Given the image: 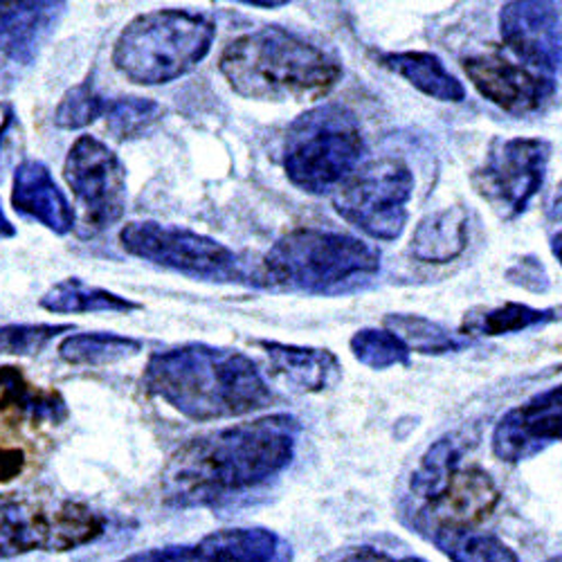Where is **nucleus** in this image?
Listing matches in <instances>:
<instances>
[{
    "label": "nucleus",
    "mask_w": 562,
    "mask_h": 562,
    "mask_svg": "<svg viewBox=\"0 0 562 562\" xmlns=\"http://www.w3.org/2000/svg\"><path fill=\"white\" fill-rule=\"evenodd\" d=\"M553 322H562V306H553Z\"/></svg>",
    "instance_id": "nucleus-41"
},
{
    "label": "nucleus",
    "mask_w": 562,
    "mask_h": 562,
    "mask_svg": "<svg viewBox=\"0 0 562 562\" xmlns=\"http://www.w3.org/2000/svg\"><path fill=\"white\" fill-rule=\"evenodd\" d=\"M297 435V418L272 414L194 437L169 457L160 477L162 499L199 508L257 488L291 463Z\"/></svg>",
    "instance_id": "nucleus-1"
},
{
    "label": "nucleus",
    "mask_w": 562,
    "mask_h": 562,
    "mask_svg": "<svg viewBox=\"0 0 562 562\" xmlns=\"http://www.w3.org/2000/svg\"><path fill=\"white\" fill-rule=\"evenodd\" d=\"M72 331V324H5L0 326V353L38 356L55 338Z\"/></svg>",
    "instance_id": "nucleus-32"
},
{
    "label": "nucleus",
    "mask_w": 562,
    "mask_h": 562,
    "mask_svg": "<svg viewBox=\"0 0 562 562\" xmlns=\"http://www.w3.org/2000/svg\"><path fill=\"white\" fill-rule=\"evenodd\" d=\"M385 324L390 331L398 336L409 351L426 353V356H439L448 351H459L461 345L439 326L430 317L424 315H407V313H394L385 317Z\"/></svg>",
    "instance_id": "nucleus-27"
},
{
    "label": "nucleus",
    "mask_w": 562,
    "mask_h": 562,
    "mask_svg": "<svg viewBox=\"0 0 562 562\" xmlns=\"http://www.w3.org/2000/svg\"><path fill=\"white\" fill-rule=\"evenodd\" d=\"M38 306L59 313V315H75V313H133L143 308L139 302L122 297L113 291L90 286L79 277L61 279L59 284L48 289L38 300Z\"/></svg>",
    "instance_id": "nucleus-23"
},
{
    "label": "nucleus",
    "mask_w": 562,
    "mask_h": 562,
    "mask_svg": "<svg viewBox=\"0 0 562 562\" xmlns=\"http://www.w3.org/2000/svg\"><path fill=\"white\" fill-rule=\"evenodd\" d=\"M216 25L190 10L135 16L117 36L113 66L137 86H162L192 72L212 50Z\"/></svg>",
    "instance_id": "nucleus-5"
},
{
    "label": "nucleus",
    "mask_w": 562,
    "mask_h": 562,
    "mask_svg": "<svg viewBox=\"0 0 562 562\" xmlns=\"http://www.w3.org/2000/svg\"><path fill=\"white\" fill-rule=\"evenodd\" d=\"M106 102L109 100H104L98 92L95 83H92V77H88L81 83L66 90V95L61 98L55 111V124L66 131L86 128L92 122L104 117Z\"/></svg>",
    "instance_id": "nucleus-31"
},
{
    "label": "nucleus",
    "mask_w": 562,
    "mask_h": 562,
    "mask_svg": "<svg viewBox=\"0 0 562 562\" xmlns=\"http://www.w3.org/2000/svg\"><path fill=\"white\" fill-rule=\"evenodd\" d=\"M143 385L199 424L246 416L272 403V392L252 358L203 342L156 351L145 367Z\"/></svg>",
    "instance_id": "nucleus-2"
},
{
    "label": "nucleus",
    "mask_w": 562,
    "mask_h": 562,
    "mask_svg": "<svg viewBox=\"0 0 562 562\" xmlns=\"http://www.w3.org/2000/svg\"><path fill=\"white\" fill-rule=\"evenodd\" d=\"M468 246V214L463 207L435 212L418 223L409 252L424 263H448Z\"/></svg>",
    "instance_id": "nucleus-21"
},
{
    "label": "nucleus",
    "mask_w": 562,
    "mask_h": 562,
    "mask_svg": "<svg viewBox=\"0 0 562 562\" xmlns=\"http://www.w3.org/2000/svg\"><path fill=\"white\" fill-rule=\"evenodd\" d=\"M499 491L482 468H454L439 493L426 502V513L435 527L473 529L495 510Z\"/></svg>",
    "instance_id": "nucleus-15"
},
{
    "label": "nucleus",
    "mask_w": 562,
    "mask_h": 562,
    "mask_svg": "<svg viewBox=\"0 0 562 562\" xmlns=\"http://www.w3.org/2000/svg\"><path fill=\"white\" fill-rule=\"evenodd\" d=\"M551 562H562V558H555V560H551Z\"/></svg>",
    "instance_id": "nucleus-43"
},
{
    "label": "nucleus",
    "mask_w": 562,
    "mask_h": 562,
    "mask_svg": "<svg viewBox=\"0 0 562 562\" xmlns=\"http://www.w3.org/2000/svg\"><path fill=\"white\" fill-rule=\"evenodd\" d=\"M218 70L234 92L261 102H311L326 98L342 68L311 41L268 25L225 45Z\"/></svg>",
    "instance_id": "nucleus-3"
},
{
    "label": "nucleus",
    "mask_w": 562,
    "mask_h": 562,
    "mask_svg": "<svg viewBox=\"0 0 562 562\" xmlns=\"http://www.w3.org/2000/svg\"><path fill=\"white\" fill-rule=\"evenodd\" d=\"M120 244L131 257L192 279L218 281V284L246 279L239 257L227 246L180 225L158 221L126 223L120 232Z\"/></svg>",
    "instance_id": "nucleus-8"
},
{
    "label": "nucleus",
    "mask_w": 562,
    "mask_h": 562,
    "mask_svg": "<svg viewBox=\"0 0 562 562\" xmlns=\"http://www.w3.org/2000/svg\"><path fill=\"white\" fill-rule=\"evenodd\" d=\"M248 5H252V8H284L286 3H257V0H255V3H248Z\"/></svg>",
    "instance_id": "nucleus-40"
},
{
    "label": "nucleus",
    "mask_w": 562,
    "mask_h": 562,
    "mask_svg": "<svg viewBox=\"0 0 562 562\" xmlns=\"http://www.w3.org/2000/svg\"><path fill=\"white\" fill-rule=\"evenodd\" d=\"M459 459L461 450L452 437L437 441L416 468L412 480V493L418 499H424V504L430 502L446 484V480L452 475L454 468H459Z\"/></svg>",
    "instance_id": "nucleus-29"
},
{
    "label": "nucleus",
    "mask_w": 562,
    "mask_h": 562,
    "mask_svg": "<svg viewBox=\"0 0 562 562\" xmlns=\"http://www.w3.org/2000/svg\"><path fill=\"white\" fill-rule=\"evenodd\" d=\"M143 351V342L131 336L92 331V334H72L61 340L59 356L64 362L75 367H104L128 360Z\"/></svg>",
    "instance_id": "nucleus-24"
},
{
    "label": "nucleus",
    "mask_w": 562,
    "mask_h": 562,
    "mask_svg": "<svg viewBox=\"0 0 562 562\" xmlns=\"http://www.w3.org/2000/svg\"><path fill=\"white\" fill-rule=\"evenodd\" d=\"M326 562H387V558L379 551H373L369 547H360V549H351V551H345V553H338L334 555L331 560Z\"/></svg>",
    "instance_id": "nucleus-36"
},
{
    "label": "nucleus",
    "mask_w": 562,
    "mask_h": 562,
    "mask_svg": "<svg viewBox=\"0 0 562 562\" xmlns=\"http://www.w3.org/2000/svg\"><path fill=\"white\" fill-rule=\"evenodd\" d=\"M104 533V518L79 502L0 495V558L30 551H72Z\"/></svg>",
    "instance_id": "nucleus-7"
},
{
    "label": "nucleus",
    "mask_w": 562,
    "mask_h": 562,
    "mask_svg": "<svg viewBox=\"0 0 562 562\" xmlns=\"http://www.w3.org/2000/svg\"><path fill=\"white\" fill-rule=\"evenodd\" d=\"M463 70L480 95L513 115L540 111L553 95L551 77L506 61L502 55H475L463 61Z\"/></svg>",
    "instance_id": "nucleus-13"
},
{
    "label": "nucleus",
    "mask_w": 562,
    "mask_h": 562,
    "mask_svg": "<svg viewBox=\"0 0 562 562\" xmlns=\"http://www.w3.org/2000/svg\"><path fill=\"white\" fill-rule=\"evenodd\" d=\"M499 32L508 50L542 72L562 68V5L506 3L499 12Z\"/></svg>",
    "instance_id": "nucleus-12"
},
{
    "label": "nucleus",
    "mask_w": 562,
    "mask_h": 562,
    "mask_svg": "<svg viewBox=\"0 0 562 562\" xmlns=\"http://www.w3.org/2000/svg\"><path fill=\"white\" fill-rule=\"evenodd\" d=\"M562 441V385L506 412L493 430V452L502 461H522Z\"/></svg>",
    "instance_id": "nucleus-14"
},
{
    "label": "nucleus",
    "mask_w": 562,
    "mask_h": 562,
    "mask_svg": "<svg viewBox=\"0 0 562 562\" xmlns=\"http://www.w3.org/2000/svg\"><path fill=\"white\" fill-rule=\"evenodd\" d=\"M120 562H194V549L192 547H160V549L139 551Z\"/></svg>",
    "instance_id": "nucleus-33"
},
{
    "label": "nucleus",
    "mask_w": 562,
    "mask_h": 562,
    "mask_svg": "<svg viewBox=\"0 0 562 562\" xmlns=\"http://www.w3.org/2000/svg\"><path fill=\"white\" fill-rule=\"evenodd\" d=\"M508 277L515 281V284H520L525 289H531V291H544L547 289V274H544V268L533 261V259H525L522 263L515 266Z\"/></svg>",
    "instance_id": "nucleus-34"
},
{
    "label": "nucleus",
    "mask_w": 562,
    "mask_h": 562,
    "mask_svg": "<svg viewBox=\"0 0 562 562\" xmlns=\"http://www.w3.org/2000/svg\"><path fill=\"white\" fill-rule=\"evenodd\" d=\"M551 216H553V218H562V184H560V190H558V194H555V199H553Z\"/></svg>",
    "instance_id": "nucleus-39"
},
{
    "label": "nucleus",
    "mask_w": 562,
    "mask_h": 562,
    "mask_svg": "<svg viewBox=\"0 0 562 562\" xmlns=\"http://www.w3.org/2000/svg\"><path fill=\"white\" fill-rule=\"evenodd\" d=\"M351 353L358 362L371 369H390V367H407L409 349L405 342L385 329H362L351 338Z\"/></svg>",
    "instance_id": "nucleus-30"
},
{
    "label": "nucleus",
    "mask_w": 562,
    "mask_h": 562,
    "mask_svg": "<svg viewBox=\"0 0 562 562\" xmlns=\"http://www.w3.org/2000/svg\"><path fill=\"white\" fill-rule=\"evenodd\" d=\"M257 345L270 358L277 376L295 392L315 394L326 387H334L342 376L340 360L329 349L295 347L270 340H257Z\"/></svg>",
    "instance_id": "nucleus-19"
},
{
    "label": "nucleus",
    "mask_w": 562,
    "mask_h": 562,
    "mask_svg": "<svg viewBox=\"0 0 562 562\" xmlns=\"http://www.w3.org/2000/svg\"><path fill=\"white\" fill-rule=\"evenodd\" d=\"M398 562H426V560H418V558H403Z\"/></svg>",
    "instance_id": "nucleus-42"
},
{
    "label": "nucleus",
    "mask_w": 562,
    "mask_h": 562,
    "mask_svg": "<svg viewBox=\"0 0 562 562\" xmlns=\"http://www.w3.org/2000/svg\"><path fill=\"white\" fill-rule=\"evenodd\" d=\"M12 207L21 216L41 223L61 237L75 229V210L59 190L48 165L41 160H23L16 167L12 180Z\"/></svg>",
    "instance_id": "nucleus-16"
},
{
    "label": "nucleus",
    "mask_w": 562,
    "mask_h": 562,
    "mask_svg": "<svg viewBox=\"0 0 562 562\" xmlns=\"http://www.w3.org/2000/svg\"><path fill=\"white\" fill-rule=\"evenodd\" d=\"M25 471V452L12 446H0V484L16 480Z\"/></svg>",
    "instance_id": "nucleus-35"
},
{
    "label": "nucleus",
    "mask_w": 562,
    "mask_h": 562,
    "mask_svg": "<svg viewBox=\"0 0 562 562\" xmlns=\"http://www.w3.org/2000/svg\"><path fill=\"white\" fill-rule=\"evenodd\" d=\"M0 414L27 426H61L68 403L57 390L34 385L21 367H0Z\"/></svg>",
    "instance_id": "nucleus-18"
},
{
    "label": "nucleus",
    "mask_w": 562,
    "mask_h": 562,
    "mask_svg": "<svg viewBox=\"0 0 562 562\" xmlns=\"http://www.w3.org/2000/svg\"><path fill=\"white\" fill-rule=\"evenodd\" d=\"M414 176L403 160L381 158L358 167L334 196L336 212L367 237L396 241L407 225Z\"/></svg>",
    "instance_id": "nucleus-9"
},
{
    "label": "nucleus",
    "mask_w": 562,
    "mask_h": 562,
    "mask_svg": "<svg viewBox=\"0 0 562 562\" xmlns=\"http://www.w3.org/2000/svg\"><path fill=\"white\" fill-rule=\"evenodd\" d=\"M435 544L452 562H520L502 540L473 529L435 531Z\"/></svg>",
    "instance_id": "nucleus-25"
},
{
    "label": "nucleus",
    "mask_w": 562,
    "mask_h": 562,
    "mask_svg": "<svg viewBox=\"0 0 562 562\" xmlns=\"http://www.w3.org/2000/svg\"><path fill=\"white\" fill-rule=\"evenodd\" d=\"M553 322L551 308H533L527 304L508 302L504 306L484 311L482 315H471L463 322V331L482 334V336H504V334H518L533 329V326Z\"/></svg>",
    "instance_id": "nucleus-26"
},
{
    "label": "nucleus",
    "mask_w": 562,
    "mask_h": 562,
    "mask_svg": "<svg viewBox=\"0 0 562 562\" xmlns=\"http://www.w3.org/2000/svg\"><path fill=\"white\" fill-rule=\"evenodd\" d=\"M551 252H553V257H555V259L560 261V266H562V229L551 239Z\"/></svg>",
    "instance_id": "nucleus-38"
},
{
    "label": "nucleus",
    "mask_w": 562,
    "mask_h": 562,
    "mask_svg": "<svg viewBox=\"0 0 562 562\" xmlns=\"http://www.w3.org/2000/svg\"><path fill=\"white\" fill-rule=\"evenodd\" d=\"M66 3H0V55L32 64L66 14Z\"/></svg>",
    "instance_id": "nucleus-17"
},
{
    "label": "nucleus",
    "mask_w": 562,
    "mask_h": 562,
    "mask_svg": "<svg viewBox=\"0 0 562 562\" xmlns=\"http://www.w3.org/2000/svg\"><path fill=\"white\" fill-rule=\"evenodd\" d=\"M194 562H291V547L268 529H225L205 536Z\"/></svg>",
    "instance_id": "nucleus-20"
},
{
    "label": "nucleus",
    "mask_w": 562,
    "mask_h": 562,
    "mask_svg": "<svg viewBox=\"0 0 562 562\" xmlns=\"http://www.w3.org/2000/svg\"><path fill=\"white\" fill-rule=\"evenodd\" d=\"M162 117V106L149 98H117L106 102L104 120L109 133L126 143L143 137Z\"/></svg>",
    "instance_id": "nucleus-28"
},
{
    "label": "nucleus",
    "mask_w": 562,
    "mask_h": 562,
    "mask_svg": "<svg viewBox=\"0 0 562 562\" xmlns=\"http://www.w3.org/2000/svg\"><path fill=\"white\" fill-rule=\"evenodd\" d=\"M551 145L540 137L495 139L486 160L471 176L475 192L502 216H520L547 176Z\"/></svg>",
    "instance_id": "nucleus-10"
},
{
    "label": "nucleus",
    "mask_w": 562,
    "mask_h": 562,
    "mask_svg": "<svg viewBox=\"0 0 562 562\" xmlns=\"http://www.w3.org/2000/svg\"><path fill=\"white\" fill-rule=\"evenodd\" d=\"M364 156V137L356 115L340 104L317 106L297 117L286 135L284 169L308 194L340 187Z\"/></svg>",
    "instance_id": "nucleus-6"
},
{
    "label": "nucleus",
    "mask_w": 562,
    "mask_h": 562,
    "mask_svg": "<svg viewBox=\"0 0 562 562\" xmlns=\"http://www.w3.org/2000/svg\"><path fill=\"white\" fill-rule=\"evenodd\" d=\"M64 178L81 207L86 234L115 225L126 212V167L95 135H79L64 162Z\"/></svg>",
    "instance_id": "nucleus-11"
},
{
    "label": "nucleus",
    "mask_w": 562,
    "mask_h": 562,
    "mask_svg": "<svg viewBox=\"0 0 562 562\" xmlns=\"http://www.w3.org/2000/svg\"><path fill=\"white\" fill-rule=\"evenodd\" d=\"M16 237V227L12 225V221L5 216L3 205H0V241L3 239H14Z\"/></svg>",
    "instance_id": "nucleus-37"
},
{
    "label": "nucleus",
    "mask_w": 562,
    "mask_h": 562,
    "mask_svg": "<svg viewBox=\"0 0 562 562\" xmlns=\"http://www.w3.org/2000/svg\"><path fill=\"white\" fill-rule=\"evenodd\" d=\"M0 143H3V135H0Z\"/></svg>",
    "instance_id": "nucleus-44"
},
{
    "label": "nucleus",
    "mask_w": 562,
    "mask_h": 562,
    "mask_svg": "<svg viewBox=\"0 0 562 562\" xmlns=\"http://www.w3.org/2000/svg\"><path fill=\"white\" fill-rule=\"evenodd\" d=\"M381 64L439 102H463V83L432 53H387Z\"/></svg>",
    "instance_id": "nucleus-22"
},
{
    "label": "nucleus",
    "mask_w": 562,
    "mask_h": 562,
    "mask_svg": "<svg viewBox=\"0 0 562 562\" xmlns=\"http://www.w3.org/2000/svg\"><path fill=\"white\" fill-rule=\"evenodd\" d=\"M379 270L381 252L362 239L331 229L297 227L266 252L257 284L272 291L322 295Z\"/></svg>",
    "instance_id": "nucleus-4"
}]
</instances>
